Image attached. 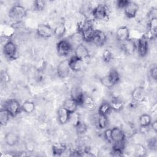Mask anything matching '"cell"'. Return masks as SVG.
Here are the masks:
<instances>
[{"label": "cell", "instance_id": "cell-1", "mask_svg": "<svg viewBox=\"0 0 157 157\" xmlns=\"http://www.w3.org/2000/svg\"><path fill=\"white\" fill-rule=\"evenodd\" d=\"M26 13L27 10L25 7L21 5H15L10 9L9 16L12 21L19 22L26 15Z\"/></svg>", "mask_w": 157, "mask_h": 157}, {"label": "cell", "instance_id": "cell-2", "mask_svg": "<svg viewBox=\"0 0 157 157\" xmlns=\"http://www.w3.org/2000/svg\"><path fill=\"white\" fill-rule=\"evenodd\" d=\"M94 18L99 20H105L109 18V10L105 4H99L92 10Z\"/></svg>", "mask_w": 157, "mask_h": 157}, {"label": "cell", "instance_id": "cell-3", "mask_svg": "<svg viewBox=\"0 0 157 157\" xmlns=\"http://www.w3.org/2000/svg\"><path fill=\"white\" fill-rule=\"evenodd\" d=\"M4 109H6L12 117H16L21 110V105H20L18 101L15 99H9L5 103Z\"/></svg>", "mask_w": 157, "mask_h": 157}, {"label": "cell", "instance_id": "cell-4", "mask_svg": "<svg viewBox=\"0 0 157 157\" xmlns=\"http://www.w3.org/2000/svg\"><path fill=\"white\" fill-rule=\"evenodd\" d=\"M72 50V46L71 43L66 39H61L56 44V50L59 56H67Z\"/></svg>", "mask_w": 157, "mask_h": 157}, {"label": "cell", "instance_id": "cell-5", "mask_svg": "<svg viewBox=\"0 0 157 157\" xmlns=\"http://www.w3.org/2000/svg\"><path fill=\"white\" fill-rule=\"evenodd\" d=\"M37 34L40 37L48 39L54 35V29L48 25L42 23L37 27Z\"/></svg>", "mask_w": 157, "mask_h": 157}, {"label": "cell", "instance_id": "cell-6", "mask_svg": "<svg viewBox=\"0 0 157 157\" xmlns=\"http://www.w3.org/2000/svg\"><path fill=\"white\" fill-rule=\"evenodd\" d=\"M57 74L59 77L65 78L67 77L71 72V68L69 64V59L61 61L57 66Z\"/></svg>", "mask_w": 157, "mask_h": 157}, {"label": "cell", "instance_id": "cell-7", "mask_svg": "<svg viewBox=\"0 0 157 157\" xmlns=\"http://www.w3.org/2000/svg\"><path fill=\"white\" fill-rule=\"evenodd\" d=\"M17 47L15 44L11 40H9L3 46V52L5 56L10 59L16 58Z\"/></svg>", "mask_w": 157, "mask_h": 157}, {"label": "cell", "instance_id": "cell-8", "mask_svg": "<svg viewBox=\"0 0 157 157\" xmlns=\"http://www.w3.org/2000/svg\"><path fill=\"white\" fill-rule=\"evenodd\" d=\"M137 50L139 55L142 57L145 56L147 54L148 50V39L145 35L138 40Z\"/></svg>", "mask_w": 157, "mask_h": 157}, {"label": "cell", "instance_id": "cell-9", "mask_svg": "<svg viewBox=\"0 0 157 157\" xmlns=\"http://www.w3.org/2000/svg\"><path fill=\"white\" fill-rule=\"evenodd\" d=\"M139 10V6L133 1H129L128 4L124 8V14L128 18H134Z\"/></svg>", "mask_w": 157, "mask_h": 157}, {"label": "cell", "instance_id": "cell-10", "mask_svg": "<svg viewBox=\"0 0 157 157\" xmlns=\"http://www.w3.org/2000/svg\"><path fill=\"white\" fill-rule=\"evenodd\" d=\"M69 64L71 70L74 72L81 71L84 67L83 60L76 57L75 55L70 58L69 59Z\"/></svg>", "mask_w": 157, "mask_h": 157}, {"label": "cell", "instance_id": "cell-11", "mask_svg": "<svg viewBox=\"0 0 157 157\" xmlns=\"http://www.w3.org/2000/svg\"><path fill=\"white\" fill-rule=\"evenodd\" d=\"M75 56L82 60H85L90 57V53L88 48L83 44H78L74 50Z\"/></svg>", "mask_w": 157, "mask_h": 157}, {"label": "cell", "instance_id": "cell-12", "mask_svg": "<svg viewBox=\"0 0 157 157\" xmlns=\"http://www.w3.org/2000/svg\"><path fill=\"white\" fill-rule=\"evenodd\" d=\"M107 40L106 34L102 31L96 30L91 42L96 46H102Z\"/></svg>", "mask_w": 157, "mask_h": 157}, {"label": "cell", "instance_id": "cell-13", "mask_svg": "<svg viewBox=\"0 0 157 157\" xmlns=\"http://www.w3.org/2000/svg\"><path fill=\"white\" fill-rule=\"evenodd\" d=\"M80 105L82 106L84 109L90 112L94 110L96 107V103L94 99L92 98V97L85 94H84Z\"/></svg>", "mask_w": 157, "mask_h": 157}, {"label": "cell", "instance_id": "cell-14", "mask_svg": "<svg viewBox=\"0 0 157 157\" xmlns=\"http://www.w3.org/2000/svg\"><path fill=\"white\" fill-rule=\"evenodd\" d=\"M122 43V48L124 53L128 55L133 54L137 50V44L131 39H129Z\"/></svg>", "mask_w": 157, "mask_h": 157}, {"label": "cell", "instance_id": "cell-15", "mask_svg": "<svg viewBox=\"0 0 157 157\" xmlns=\"http://www.w3.org/2000/svg\"><path fill=\"white\" fill-rule=\"evenodd\" d=\"M111 133L113 142L124 141L126 135L122 129L118 127H115L113 129H111Z\"/></svg>", "mask_w": 157, "mask_h": 157}, {"label": "cell", "instance_id": "cell-16", "mask_svg": "<svg viewBox=\"0 0 157 157\" xmlns=\"http://www.w3.org/2000/svg\"><path fill=\"white\" fill-rule=\"evenodd\" d=\"M117 39L123 42L129 39V30L127 26H123L120 27L116 32Z\"/></svg>", "mask_w": 157, "mask_h": 157}, {"label": "cell", "instance_id": "cell-17", "mask_svg": "<svg viewBox=\"0 0 157 157\" xmlns=\"http://www.w3.org/2000/svg\"><path fill=\"white\" fill-rule=\"evenodd\" d=\"M132 99L136 102H142L145 98V92L143 88L137 87L134 88L131 93Z\"/></svg>", "mask_w": 157, "mask_h": 157}, {"label": "cell", "instance_id": "cell-18", "mask_svg": "<svg viewBox=\"0 0 157 157\" xmlns=\"http://www.w3.org/2000/svg\"><path fill=\"white\" fill-rule=\"evenodd\" d=\"M84 93L78 86H74L71 90V98L75 100L78 105H80Z\"/></svg>", "mask_w": 157, "mask_h": 157}, {"label": "cell", "instance_id": "cell-19", "mask_svg": "<svg viewBox=\"0 0 157 157\" xmlns=\"http://www.w3.org/2000/svg\"><path fill=\"white\" fill-rule=\"evenodd\" d=\"M4 140L7 145L12 147L18 143L20 140V136L15 132H9L5 135Z\"/></svg>", "mask_w": 157, "mask_h": 157}, {"label": "cell", "instance_id": "cell-20", "mask_svg": "<svg viewBox=\"0 0 157 157\" xmlns=\"http://www.w3.org/2000/svg\"><path fill=\"white\" fill-rule=\"evenodd\" d=\"M70 114L71 113L63 107L59 108L57 111V117L59 123L61 124H64L67 123L69 120Z\"/></svg>", "mask_w": 157, "mask_h": 157}, {"label": "cell", "instance_id": "cell-21", "mask_svg": "<svg viewBox=\"0 0 157 157\" xmlns=\"http://www.w3.org/2000/svg\"><path fill=\"white\" fill-rule=\"evenodd\" d=\"M77 102L71 98L66 99L63 103V107L66 109L70 113H74L76 111L78 107Z\"/></svg>", "mask_w": 157, "mask_h": 157}, {"label": "cell", "instance_id": "cell-22", "mask_svg": "<svg viewBox=\"0 0 157 157\" xmlns=\"http://www.w3.org/2000/svg\"><path fill=\"white\" fill-rule=\"evenodd\" d=\"M148 33L150 34V37H155L156 35V30H157V18H151L150 19L148 23Z\"/></svg>", "mask_w": 157, "mask_h": 157}, {"label": "cell", "instance_id": "cell-23", "mask_svg": "<svg viewBox=\"0 0 157 157\" xmlns=\"http://www.w3.org/2000/svg\"><path fill=\"white\" fill-rule=\"evenodd\" d=\"M95 31L96 30L94 29L93 26H90L79 33L82 35L83 40H85L86 42H91Z\"/></svg>", "mask_w": 157, "mask_h": 157}, {"label": "cell", "instance_id": "cell-24", "mask_svg": "<svg viewBox=\"0 0 157 157\" xmlns=\"http://www.w3.org/2000/svg\"><path fill=\"white\" fill-rule=\"evenodd\" d=\"M67 150V147L63 143H55L52 145V151L54 155L61 156Z\"/></svg>", "mask_w": 157, "mask_h": 157}, {"label": "cell", "instance_id": "cell-25", "mask_svg": "<svg viewBox=\"0 0 157 157\" xmlns=\"http://www.w3.org/2000/svg\"><path fill=\"white\" fill-rule=\"evenodd\" d=\"M112 110L110 104L109 102L104 101L102 102L98 108V115H109Z\"/></svg>", "mask_w": 157, "mask_h": 157}, {"label": "cell", "instance_id": "cell-26", "mask_svg": "<svg viewBox=\"0 0 157 157\" xmlns=\"http://www.w3.org/2000/svg\"><path fill=\"white\" fill-rule=\"evenodd\" d=\"M35 109V104L30 101H25L21 105V110L26 113H32Z\"/></svg>", "mask_w": 157, "mask_h": 157}, {"label": "cell", "instance_id": "cell-27", "mask_svg": "<svg viewBox=\"0 0 157 157\" xmlns=\"http://www.w3.org/2000/svg\"><path fill=\"white\" fill-rule=\"evenodd\" d=\"M140 126H150L151 123V117L150 115L144 113L139 117Z\"/></svg>", "mask_w": 157, "mask_h": 157}, {"label": "cell", "instance_id": "cell-28", "mask_svg": "<svg viewBox=\"0 0 157 157\" xmlns=\"http://www.w3.org/2000/svg\"><path fill=\"white\" fill-rule=\"evenodd\" d=\"M108 122L107 116L99 115L97 119V126L100 129H105L108 125Z\"/></svg>", "mask_w": 157, "mask_h": 157}, {"label": "cell", "instance_id": "cell-29", "mask_svg": "<svg viewBox=\"0 0 157 157\" xmlns=\"http://www.w3.org/2000/svg\"><path fill=\"white\" fill-rule=\"evenodd\" d=\"M10 115L6 109H1L0 110V124L1 126L7 124Z\"/></svg>", "mask_w": 157, "mask_h": 157}, {"label": "cell", "instance_id": "cell-30", "mask_svg": "<svg viewBox=\"0 0 157 157\" xmlns=\"http://www.w3.org/2000/svg\"><path fill=\"white\" fill-rule=\"evenodd\" d=\"M107 76L113 85L118 83L120 79V75H119L118 71H116L115 69L110 70L109 71V74H107Z\"/></svg>", "mask_w": 157, "mask_h": 157}, {"label": "cell", "instance_id": "cell-31", "mask_svg": "<svg viewBox=\"0 0 157 157\" xmlns=\"http://www.w3.org/2000/svg\"><path fill=\"white\" fill-rule=\"evenodd\" d=\"M109 103L110 104L112 110L115 111H120L123 108V103L117 98L113 99Z\"/></svg>", "mask_w": 157, "mask_h": 157}, {"label": "cell", "instance_id": "cell-32", "mask_svg": "<svg viewBox=\"0 0 157 157\" xmlns=\"http://www.w3.org/2000/svg\"><path fill=\"white\" fill-rule=\"evenodd\" d=\"M66 31V28L64 24L61 23L58 25L54 29V35H55L57 37H61L64 35Z\"/></svg>", "mask_w": 157, "mask_h": 157}, {"label": "cell", "instance_id": "cell-33", "mask_svg": "<svg viewBox=\"0 0 157 157\" xmlns=\"http://www.w3.org/2000/svg\"><path fill=\"white\" fill-rule=\"evenodd\" d=\"M147 150L145 147H144L141 144H137L134 149L135 155L137 156H144L146 155Z\"/></svg>", "mask_w": 157, "mask_h": 157}, {"label": "cell", "instance_id": "cell-34", "mask_svg": "<svg viewBox=\"0 0 157 157\" xmlns=\"http://www.w3.org/2000/svg\"><path fill=\"white\" fill-rule=\"evenodd\" d=\"M75 127L77 132L79 134H83L88 130L87 125L85 123H83L81 121H80Z\"/></svg>", "mask_w": 157, "mask_h": 157}, {"label": "cell", "instance_id": "cell-35", "mask_svg": "<svg viewBox=\"0 0 157 157\" xmlns=\"http://www.w3.org/2000/svg\"><path fill=\"white\" fill-rule=\"evenodd\" d=\"M69 121H70L74 126H75L80 121L79 119V116L78 114H77L75 112L72 113L70 114V117H69Z\"/></svg>", "mask_w": 157, "mask_h": 157}, {"label": "cell", "instance_id": "cell-36", "mask_svg": "<svg viewBox=\"0 0 157 157\" xmlns=\"http://www.w3.org/2000/svg\"><path fill=\"white\" fill-rule=\"evenodd\" d=\"M45 6V2L42 0H37L34 2V7L37 11H42L44 10Z\"/></svg>", "mask_w": 157, "mask_h": 157}, {"label": "cell", "instance_id": "cell-37", "mask_svg": "<svg viewBox=\"0 0 157 157\" xmlns=\"http://www.w3.org/2000/svg\"><path fill=\"white\" fill-rule=\"evenodd\" d=\"M101 83H102L104 86H105V87H107V88H111V87H112L113 86H114V85H113V83L111 82V81L110 80V79H109V78L108 77L107 75H105V76H104V77H102V78H101Z\"/></svg>", "mask_w": 157, "mask_h": 157}, {"label": "cell", "instance_id": "cell-38", "mask_svg": "<svg viewBox=\"0 0 157 157\" xmlns=\"http://www.w3.org/2000/svg\"><path fill=\"white\" fill-rule=\"evenodd\" d=\"M112 58H113L112 53L109 50H106L103 52L102 58L105 63H109L112 59Z\"/></svg>", "mask_w": 157, "mask_h": 157}, {"label": "cell", "instance_id": "cell-39", "mask_svg": "<svg viewBox=\"0 0 157 157\" xmlns=\"http://www.w3.org/2000/svg\"><path fill=\"white\" fill-rule=\"evenodd\" d=\"M104 137L105 139L109 143H112V133H111V129H106L104 132Z\"/></svg>", "mask_w": 157, "mask_h": 157}, {"label": "cell", "instance_id": "cell-40", "mask_svg": "<svg viewBox=\"0 0 157 157\" xmlns=\"http://www.w3.org/2000/svg\"><path fill=\"white\" fill-rule=\"evenodd\" d=\"M10 76L7 74V72L5 71H3L1 72V80L4 83H7L10 80Z\"/></svg>", "mask_w": 157, "mask_h": 157}, {"label": "cell", "instance_id": "cell-41", "mask_svg": "<svg viewBox=\"0 0 157 157\" xmlns=\"http://www.w3.org/2000/svg\"><path fill=\"white\" fill-rule=\"evenodd\" d=\"M148 147L151 150H155L156 149L157 147V142H156V138L151 139L149 140L148 142Z\"/></svg>", "mask_w": 157, "mask_h": 157}, {"label": "cell", "instance_id": "cell-42", "mask_svg": "<svg viewBox=\"0 0 157 157\" xmlns=\"http://www.w3.org/2000/svg\"><path fill=\"white\" fill-rule=\"evenodd\" d=\"M129 1L126 0H119L117 2V6L119 9H124L128 4Z\"/></svg>", "mask_w": 157, "mask_h": 157}, {"label": "cell", "instance_id": "cell-43", "mask_svg": "<svg viewBox=\"0 0 157 157\" xmlns=\"http://www.w3.org/2000/svg\"><path fill=\"white\" fill-rule=\"evenodd\" d=\"M150 76L152 78H153L154 80H156L157 78V69H156V67H153L150 71Z\"/></svg>", "mask_w": 157, "mask_h": 157}, {"label": "cell", "instance_id": "cell-44", "mask_svg": "<svg viewBox=\"0 0 157 157\" xmlns=\"http://www.w3.org/2000/svg\"><path fill=\"white\" fill-rule=\"evenodd\" d=\"M149 127L150 126H140V132L143 134L147 133L150 129Z\"/></svg>", "mask_w": 157, "mask_h": 157}, {"label": "cell", "instance_id": "cell-45", "mask_svg": "<svg viewBox=\"0 0 157 157\" xmlns=\"http://www.w3.org/2000/svg\"><path fill=\"white\" fill-rule=\"evenodd\" d=\"M150 126L152 128V129L154 131V132H156V131H157V121L155 120L153 121H151Z\"/></svg>", "mask_w": 157, "mask_h": 157}]
</instances>
